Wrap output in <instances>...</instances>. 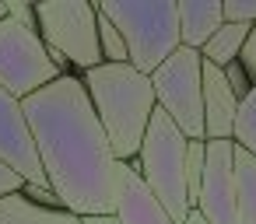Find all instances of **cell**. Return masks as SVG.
Here are the masks:
<instances>
[{
    "label": "cell",
    "mask_w": 256,
    "mask_h": 224,
    "mask_svg": "<svg viewBox=\"0 0 256 224\" xmlns=\"http://www.w3.org/2000/svg\"><path fill=\"white\" fill-rule=\"evenodd\" d=\"M246 35H249V25H232V21H224V25L207 39V46L200 49V60L210 63V67H218V70H224L228 63L238 60V53H242V46H246Z\"/></svg>",
    "instance_id": "obj_15"
},
{
    "label": "cell",
    "mask_w": 256,
    "mask_h": 224,
    "mask_svg": "<svg viewBox=\"0 0 256 224\" xmlns=\"http://www.w3.org/2000/svg\"><path fill=\"white\" fill-rule=\"evenodd\" d=\"M78 77L88 91V102L106 130L116 161H134L154 112L151 77L134 70L130 63H98Z\"/></svg>",
    "instance_id": "obj_2"
},
{
    "label": "cell",
    "mask_w": 256,
    "mask_h": 224,
    "mask_svg": "<svg viewBox=\"0 0 256 224\" xmlns=\"http://www.w3.org/2000/svg\"><path fill=\"white\" fill-rule=\"evenodd\" d=\"M0 224H84L78 214L64 207H39L22 193L0 200Z\"/></svg>",
    "instance_id": "obj_13"
},
{
    "label": "cell",
    "mask_w": 256,
    "mask_h": 224,
    "mask_svg": "<svg viewBox=\"0 0 256 224\" xmlns=\"http://www.w3.org/2000/svg\"><path fill=\"white\" fill-rule=\"evenodd\" d=\"M8 18V4H4V0H0V21H4Z\"/></svg>",
    "instance_id": "obj_27"
},
{
    "label": "cell",
    "mask_w": 256,
    "mask_h": 224,
    "mask_svg": "<svg viewBox=\"0 0 256 224\" xmlns=\"http://www.w3.org/2000/svg\"><path fill=\"white\" fill-rule=\"evenodd\" d=\"M200 84H204V140H232L238 95L224 81V70L200 60Z\"/></svg>",
    "instance_id": "obj_11"
},
{
    "label": "cell",
    "mask_w": 256,
    "mask_h": 224,
    "mask_svg": "<svg viewBox=\"0 0 256 224\" xmlns=\"http://www.w3.org/2000/svg\"><path fill=\"white\" fill-rule=\"evenodd\" d=\"M36 28L46 49L60 53L67 67L84 74L102 63L98 4H88V0H42V4H36Z\"/></svg>",
    "instance_id": "obj_5"
},
{
    "label": "cell",
    "mask_w": 256,
    "mask_h": 224,
    "mask_svg": "<svg viewBox=\"0 0 256 224\" xmlns=\"http://www.w3.org/2000/svg\"><path fill=\"white\" fill-rule=\"evenodd\" d=\"M204 186L196 210L207 224H238L235 200V168H232V140H204Z\"/></svg>",
    "instance_id": "obj_8"
},
{
    "label": "cell",
    "mask_w": 256,
    "mask_h": 224,
    "mask_svg": "<svg viewBox=\"0 0 256 224\" xmlns=\"http://www.w3.org/2000/svg\"><path fill=\"white\" fill-rule=\"evenodd\" d=\"M98 14L123 35L126 63L148 77L182 46L176 0H98Z\"/></svg>",
    "instance_id": "obj_3"
},
{
    "label": "cell",
    "mask_w": 256,
    "mask_h": 224,
    "mask_svg": "<svg viewBox=\"0 0 256 224\" xmlns=\"http://www.w3.org/2000/svg\"><path fill=\"white\" fill-rule=\"evenodd\" d=\"M232 168H235L238 224H256V158L232 144Z\"/></svg>",
    "instance_id": "obj_14"
},
{
    "label": "cell",
    "mask_w": 256,
    "mask_h": 224,
    "mask_svg": "<svg viewBox=\"0 0 256 224\" xmlns=\"http://www.w3.org/2000/svg\"><path fill=\"white\" fill-rule=\"evenodd\" d=\"M204 140H190L186 151V193H190V207H196L200 200V186H204Z\"/></svg>",
    "instance_id": "obj_18"
},
{
    "label": "cell",
    "mask_w": 256,
    "mask_h": 224,
    "mask_svg": "<svg viewBox=\"0 0 256 224\" xmlns=\"http://www.w3.org/2000/svg\"><path fill=\"white\" fill-rule=\"evenodd\" d=\"M84 224H120L116 221V214H106V217H81Z\"/></svg>",
    "instance_id": "obj_25"
},
{
    "label": "cell",
    "mask_w": 256,
    "mask_h": 224,
    "mask_svg": "<svg viewBox=\"0 0 256 224\" xmlns=\"http://www.w3.org/2000/svg\"><path fill=\"white\" fill-rule=\"evenodd\" d=\"M98 49H102V63H126V42L106 14H98Z\"/></svg>",
    "instance_id": "obj_17"
},
{
    "label": "cell",
    "mask_w": 256,
    "mask_h": 224,
    "mask_svg": "<svg viewBox=\"0 0 256 224\" xmlns=\"http://www.w3.org/2000/svg\"><path fill=\"white\" fill-rule=\"evenodd\" d=\"M238 67L246 70V77L256 84V25H249V35H246V46L238 53Z\"/></svg>",
    "instance_id": "obj_20"
},
{
    "label": "cell",
    "mask_w": 256,
    "mask_h": 224,
    "mask_svg": "<svg viewBox=\"0 0 256 224\" xmlns=\"http://www.w3.org/2000/svg\"><path fill=\"white\" fill-rule=\"evenodd\" d=\"M0 161L32 186H50L42 161H39V151H36L28 116H25L22 102L11 98L4 88H0Z\"/></svg>",
    "instance_id": "obj_9"
},
{
    "label": "cell",
    "mask_w": 256,
    "mask_h": 224,
    "mask_svg": "<svg viewBox=\"0 0 256 224\" xmlns=\"http://www.w3.org/2000/svg\"><path fill=\"white\" fill-rule=\"evenodd\" d=\"M22 196H28V200H32V203H39V207H60V200L53 196V189H50V186H32V182H25Z\"/></svg>",
    "instance_id": "obj_24"
},
{
    "label": "cell",
    "mask_w": 256,
    "mask_h": 224,
    "mask_svg": "<svg viewBox=\"0 0 256 224\" xmlns=\"http://www.w3.org/2000/svg\"><path fill=\"white\" fill-rule=\"evenodd\" d=\"M22 189H25V179H22L18 172H11L4 161H0V200L11 196V193H22Z\"/></svg>",
    "instance_id": "obj_23"
},
{
    "label": "cell",
    "mask_w": 256,
    "mask_h": 224,
    "mask_svg": "<svg viewBox=\"0 0 256 224\" xmlns=\"http://www.w3.org/2000/svg\"><path fill=\"white\" fill-rule=\"evenodd\" d=\"M176 18H179V42L186 49H196V53L224 25L221 0H179V4H176Z\"/></svg>",
    "instance_id": "obj_12"
},
{
    "label": "cell",
    "mask_w": 256,
    "mask_h": 224,
    "mask_svg": "<svg viewBox=\"0 0 256 224\" xmlns=\"http://www.w3.org/2000/svg\"><path fill=\"white\" fill-rule=\"evenodd\" d=\"M224 81H228V84H232V91H235V95H238V98H242V95H246V91H249V88H252V81H249V77H246V70H242V67H238V60H235V63H228V67H224Z\"/></svg>",
    "instance_id": "obj_22"
},
{
    "label": "cell",
    "mask_w": 256,
    "mask_h": 224,
    "mask_svg": "<svg viewBox=\"0 0 256 224\" xmlns=\"http://www.w3.org/2000/svg\"><path fill=\"white\" fill-rule=\"evenodd\" d=\"M56 77L60 70L53 67L50 49L36 28H25L11 18L0 21V88L11 98L25 102L28 95L53 84Z\"/></svg>",
    "instance_id": "obj_7"
},
{
    "label": "cell",
    "mask_w": 256,
    "mask_h": 224,
    "mask_svg": "<svg viewBox=\"0 0 256 224\" xmlns=\"http://www.w3.org/2000/svg\"><path fill=\"white\" fill-rule=\"evenodd\" d=\"M182 224H207V221H204V214H200V210L193 207V210L186 214V221H182Z\"/></svg>",
    "instance_id": "obj_26"
},
{
    "label": "cell",
    "mask_w": 256,
    "mask_h": 224,
    "mask_svg": "<svg viewBox=\"0 0 256 224\" xmlns=\"http://www.w3.org/2000/svg\"><path fill=\"white\" fill-rule=\"evenodd\" d=\"M154 105L182 130L186 140H204V84H200V53L179 46L154 74Z\"/></svg>",
    "instance_id": "obj_6"
},
{
    "label": "cell",
    "mask_w": 256,
    "mask_h": 224,
    "mask_svg": "<svg viewBox=\"0 0 256 224\" xmlns=\"http://www.w3.org/2000/svg\"><path fill=\"white\" fill-rule=\"evenodd\" d=\"M46 182L64 210L78 217H106L116 210L120 161L88 102L78 74H60L22 102Z\"/></svg>",
    "instance_id": "obj_1"
},
{
    "label": "cell",
    "mask_w": 256,
    "mask_h": 224,
    "mask_svg": "<svg viewBox=\"0 0 256 224\" xmlns=\"http://www.w3.org/2000/svg\"><path fill=\"white\" fill-rule=\"evenodd\" d=\"M186 151H190V140L182 137V130L154 105L134 165L144 186L158 196V203L168 210L176 224H182L186 214L193 210L190 193H186Z\"/></svg>",
    "instance_id": "obj_4"
},
{
    "label": "cell",
    "mask_w": 256,
    "mask_h": 224,
    "mask_svg": "<svg viewBox=\"0 0 256 224\" xmlns=\"http://www.w3.org/2000/svg\"><path fill=\"white\" fill-rule=\"evenodd\" d=\"M4 4H8V18L11 21H18L25 28H36V4H25V0H4Z\"/></svg>",
    "instance_id": "obj_21"
},
{
    "label": "cell",
    "mask_w": 256,
    "mask_h": 224,
    "mask_svg": "<svg viewBox=\"0 0 256 224\" xmlns=\"http://www.w3.org/2000/svg\"><path fill=\"white\" fill-rule=\"evenodd\" d=\"M116 221L120 224H176L158 196L144 186L134 161H120L116 172Z\"/></svg>",
    "instance_id": "obj_10"
},
{
    "label": "cell",
    "mask_w": 256,
    "mask_h": 224,
    "mask_svg": "<svg viewBox=\"0 0 256 224\" xmlns=\"http://www.w3.org/2000/svg\"><path fill=\"white\" fill-rule=\"evenodd\" d=\"M232 144L242 147L246 154L256 158V84L238 98V112H235V130H232Z\"/></svg>",
    "instance_id": "obj_16"
},
{
    "label": "cell",
    "mask_w": 256,
    "mask_h": 224,
    "mask_svg": "<svg viewBox=\"0 0 256 224\" xmlns=\"http://www.w3.org/2000/svg\"><path fill=\"white\" fill-rule=\"evenodd\" d=\"M221 14L232 25H256V0H221Z\"/></svg>",
    "instance_id": "obj_19"
}]
</instances>
